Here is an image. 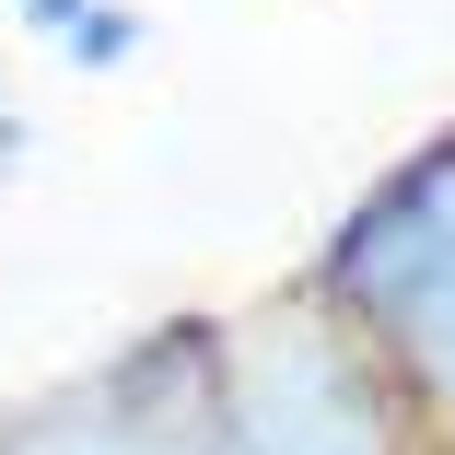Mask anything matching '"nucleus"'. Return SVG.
<instances>
[{
	"label": "nucleus",
	"mask_w": 455,
	"mask_h": 455,
	"mask_svg": "<svg viewBox=\"0 0 455 455\" xmlns=\"http://www.w3.org/2000/svg\"><path fill=\"white\" fill-rule=\"evenodd\" d=\"M222 455H409V409L315 292H281L222 327Z\"/></svg>",
	"instance_id": "2"
},
{
	"label": "nucleus",
	"mask_w": 455,
	"mask_h": 455,
	"mask_svg": "<svg viewBox=\"0 0 455 455\" xmlns=\"http://www.w3.org/2000/svg\"><path fill=\"white\" fill-rule=\"evenodd\" d=\"M140 36H152V24L129 12V0H82V12L59 24V59H70V70H129Z\"/></svg>",
	"instance_id": "4"
},
{
	"label": "nucleus",
	"mask_w": 455,
	"mask_h": 455,
	"mask_svg": "<svg viewBox=\"0 0 455 455\" xmlns=\"http://www.w3.org/2000/svg\"><path fill=\"white\" fill-rule=\"evenodd\" d=\"M70 12H82V0H24V24H36L47 47H59V24H70Z\"/></svg>",
	"instance_id": "5"
},
{
	"label": "nucleus",
	"mask_w": 455,
	"mask_h": 455,
	"mask_svg": "<svg viewBox=\"0 0 455 455\" xmlns=\"http://www.w3.org/2000/svg\"><path fill=\"white\" fill-rule=\"evenodd\" d=\"M304 292L386 362V386H409L432 420H455V129L420 140L397 175H374L339 211Z\"/></svg>",
	"instance_id": "1"
},
{
	"label": "nucleus",
	"mask_w": 455,
	"mask_h": 455,
	"mask_svg": "<svg viewBox=\"0 0 455 455\" xmlns=\"http://www.w3.org/2000/svg\"><path fill=\"white\" fill-rule=\"evenodd\" d=\"M0 455H222V327H152L82 386L36 397Z\"/></svg>",
	"instance_id": "3"
},
{
	"label": "nucleus",
	"mask_w": 455,
	"mask_h": 455,
	"mask_svg": "<svg viewBox=\"0 0 455 455\" xmlns=\"http://www.w3.org/2000/svg\"><path fill=\"white\" fill-rule=\"evenodd\" d=\"M12 152H24V117H12V106H0V175H12Z\"/></svg>",
	"instance_id": "6"
}]
</instances>
